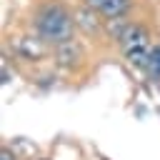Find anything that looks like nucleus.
<instances>
[{"label": "nucleus", "instance_id": "obj_1", "mask_svg": "<svg viewBox=\"0 0 160 160\" xmlns=\"http://www.w3.org/2000/svg\"><path fill=\"white\" fill-rule=\"evenodd\" d=\"M35 30L45 42H68L72 35V18L60 2H48L35 15Z\"/></svg>", "mask_w": 160, "mask_h": 160}, {"label": "nucleus", "instance_id": "obj_2", "mask_svg": "<svg viewBox=\"0 0 160 160\" xmlns=\"http://www.w3.org/2000/svg\"><path fill=\"white\" fill-rule=\"evenodd\" d=\"M115 38L120 40L122 50L128 52L130 62L140 65V68H148V60H150V50H148V32L140 28V25H122L118 28Z\"/></svg>", "mask_w": 160, "mask_h": 160}, {"label": "nucleus", "instance_id": "obj_3", "mask_svg": "<svg viewBox=\"0 0 160 160\" xmlns=\"http://www.w3.org/2000/svg\"><path fill=\"white\" fill-rule=\"evenodd\" d=\"M92 10H100L105 18H122L130 10V0H85Z\"/></svg>", "mask_w": 160, "mask_h": 160}, {"label": "nucleus", "instance_id": "obj_4", "mask_svg": "<svg viewBox=\"0 0 160 160\" xmlns=\"http://www.w3.org/2000/svg\"><path fill=\"white\" fill-rule=\"evenodd\" d=\"M148 70L152 75H160V45L155 50H150V60H148Z\"/></svg>", "mask_w": 160, "mask_h": 160}, {"label": "nucleus", "instance_id": "obj_5", "mask_svg": "<svg viewBox=\"0 0 160 160\" xmlns=\"http://www.w3.org/2000/svg\"><path fill=\"white\" fill-rule=\"evenodd\" d=\"M0 160H18V158H15L8 148H2V150H0Z\"/></svg>", "mask_w": 160, "mask_h": 160}]
</instances>
